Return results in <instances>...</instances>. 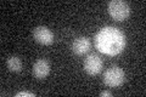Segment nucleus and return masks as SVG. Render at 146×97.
Instances as JSON below:
<instances>
[{"mask_svg":"<svg viewBox=\"0 0 146 97\" xmlns=\"http://www.w3.org/2000/svg\"><path fill=\"white\" fill-rule=\"evenodd\" d=\"M94 44L100 52L108 56L119 55L125 48V35L116 27H104L100 29L94 39Z\"/></svg>","mask_w":146,"mask_h":97,"instance_id":"1","label":"nucleus"},{"mask_svg":"<svg viewBox=\"0 0 146 97\" xmlns=\"http://www.w3.org/2000/svg\"><path fill=\"white\" fill-rule=\"evenodd\" d=\"M125 80V74L122 68L112 66L104 73V84L108 87H118Z\"/></svg>","mask_w":146,"mask_h":97,"instance_id":"2","label":"nucleus"},{"mask_svg":"<svg viewBox=\"0 0 146 97\" xmlns=\"http://www.w3.org/2000/svg\"><path fill=\"white\" fill-rule=\"evenodd\" d=\"M108 13L115 21H124L130 15V7L123 0H112L108 3Z\"/></svg>","mask_w":146,"mask_h":97,"instance_id":"3","label":"nucleus"},{"mask_svg":"<svg viewBox=\"0 0 146 97\" xmlns=\"http://www.w3.org/2000/svg\"><path fill=\"white\" fill-rule=\"evenodd\" d=\"M102 58L96 53H90L84 61V71L89 75H98L102 71Z\"/></svg>","mask_w":146,"mask_h":97,"instance_id":"4","label":"nucleus"},{"mask_svg":"<svg viewBox=\"0 0 146 97\" xmlns=\"http://www.w3.org/2000/svg\"><path fill=\"white\" fill-rule=\"evenodd\" d=\"M33 38L36 43L42 45H50L54 41V34L48 27L39 26L33 30Z\"/></svg>","mask_w":146,"mask_h":97,"instance_id":"5","label":"nucleus"},{"mask_svg":"<svg viewBox=\"0 0 146 97\" xmlns=\"http://www.w3.org/2000/svg\"><path fill=\"white\" fill-rule=\"evenodd\" d=\"M90 46H91V41L89 40V38H86V36H78V38L73 40L71 49L74 55L82 56V55H84L89 51Z\"/></svg>","mask_w":146,"mask_h":97,"instance_id":"6","label":"nucleus"},{"mask_svg":"<svg viewBox=\"0 0 146 97\" xmlns=\"http://www.w3.org/2000/svg\"><path fill=\"white\" fill-rule=\"evenodd\" d=\"M49 73H50V64H49V62L46 61V59L40 58L34 63L33 75L36 78V79H39V80L45 79Z\"/></svg>","mask_w":146,"mask_h":97,"instance_id":"7","label":"nucleus"},{"mask_svg":"<svg viewBox=\"0 0 146 97\" xmlns=\"http://www.w3.org/2000/svg\"><path fill=\"white\" fill-rule=\"evenodd\" d=\"M6 66H7V68H9V71L10 72L18 73L22 69V62L17 56H11V57L7 58Z\"/></svg>","mask_w":146,"mask_h":97,"instance_id":"8","label":"nucleus"},{"mask_svg":"<svg viewBox=\"0 0 146 97\" xmlns=\"http://www.w3.org/2000/svg\"><path fill=\"white\" fill-rule=\"evenodd\" d=\"M17 97H22V96H28V97H34L35 95L34 94H32V92H27V91H21V92H18V94L16 95Z\"/></svg>","mask_w":146,"mask_h":97,"instance_id":"9","label":"nucleus"},{"mask_svg":"<svg viewBox=\"0 0 146 97\" xmlns=\"http://www.w3.org/2000/svg\"><path fill=\"white\" fill-rule=\"evenodd\" d=\"M100 96H102V97H105V96H112V94L110 91H101V92H100Z\"/></svg>","mask_w":146,"mask_h":97,"instance_id":"10","label":"nucleus"}]
</instances>
